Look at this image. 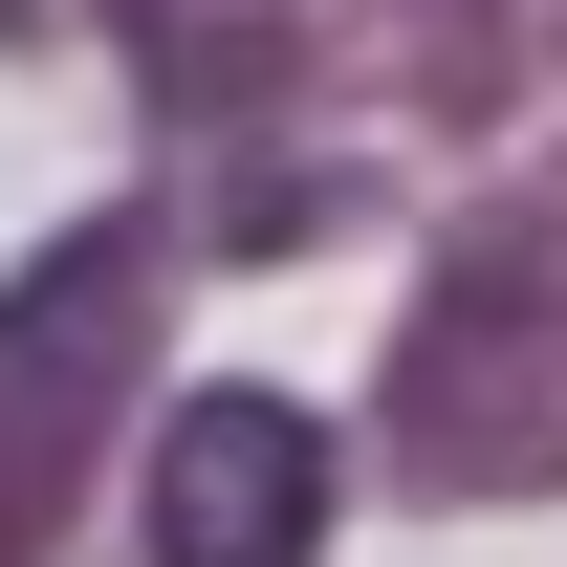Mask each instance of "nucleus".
<instances>
[{
    "label": "nucleus",
    "instance_id": "nucleus-2",
    "mask_svg": "<svg viewBox=\"0 0 567 567\" xmlns=\"http://www.w3.org/2000/svg\"><path fill=\"white\" fill-rule=\"evenodd\" d=\"M132 350H153V240L132 218H87V240H44V262L0 284V546H44V502L87 481Z\"/></svg>",
    "mask_w": 567,
    "mask_h": 567
},
{
    "label": "nucleus",
    "instance_id": "nucleus-3",
    "mask_svg": "<svg viewBox=\"0 0 567 567\" xmlns=\"http://www.w3.org/2000/svg\"><path fill=\"white\" fill-rule=\"evenodd\" d=\"M328 546V436L284 393H197L153 436V567H306Z\"/></svg>",
    "mask_w": 567,
    "mask_h": 567
},
{
    "label": "nucleus",
    "instance_id": "nucleus-1",
    "mask_svg": "<svg viewBox=\"0 0 567 567\" xmlns=\"http://www.w3.org/2000/svg\"><path fill=\"white\" fill-rule=\"evenodd\" d=\"M393 458L458 481V502L567 458V240H546V218H502V240L436 262L415 350H393Z\"/></svg>",
    "mask_w": 567,
    "mask_h": 567
}]
</instances>
